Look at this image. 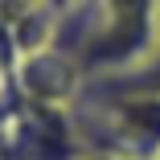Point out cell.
I'll list each match as a JSON object with an SVG mask.
<instances>
[{
	"instance_id": "6da1fadb",
	"label": "cell",
	"mask_w": 160,
	"mask_h": 160,
	"mask_svg": "<svg viewBox=\"0 0 160 160\" xmlns=\"http://www.w3.org/2000/svg\"><path fill=\"white\" fill-rule=\"evenodd\" d=\"M86 160H136V156H119V152H103V156H86Z\"/></svg>"
},
{
	"instance_id": "7a4b0ae2",
	"label": "cell",
	"mask_w": 160,
	"mask_h": 160,
	"mask_svg": "<svg viewBox=\"0 0 160 160\" xmlns=\"http://www.w3.org/2000/svg\"><path fill=\"white\" fill-rule=\"evenodd\" d=\"M49 4H66V0H49Z\"/></svg>"
},
{
	"instance_id": "3957f363",
	"label": "cell",
	"mask_w": 160,
	"mask_h": 160,
	"mask_svg": "<svg viewBox=\"0 0 160 160\" xmlns=\"http://www.w3.org/2000/svg\"><path fill=\"white\" fill-rule=\"evenodd\" d=\"M156 160H160V156H156Z\"/></svg>"
}]
</instances>
